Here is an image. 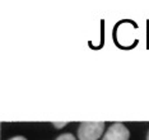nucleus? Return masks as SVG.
<instances>
[{
  "label": "nucleus",
  "instance_id": "obj_6",
  "mask_svg": "<svg viewBox=\"0 0 149 140\" xmlns=\"http://www.w3.org/2000/svg\"><path fill=\"white\" fill-rule=\"evenodd\" d=\"M147 140H149V131H148V135H147Z\"/></svg>",
  "mask_w": 149,
  "mask_h": 140
},
{
  "label": "nucleus",
  "instance_id": "obj_5",
  "mask_svg": "<svg viewBox=\"0 0 149 140\" xmlns=\"http://www.w3.org/2000/svg\"><path fill=\"white\" fill-rule=\"evenodd\" d=\"M9 140H27L26 138H23V136H14V138L9 139Z\"/></svg>",
  "mask_w": 149,
  "mask_h": 140
},
{
  "label": "nucleus",
  "instance_id": "obj_4",
  "mask_svg": "<svg viewBox=\"0 0 149 140\" xmlns=\"http://www.w3.org/2000/svg\"><path fill=\"white\" fill-rule=\"evenodd\" d=\"M54 125H55V127H57V129H61L64 125H66V122H52Z\"/></svg>",
  "mask_w": 149,
  "mask_h": 140
},
{
  "label": "nucleus",
  "instance_id": "obj_2",
  "mask_svg": "<svg viewBox=\"0 0 149 140\" xmlns=\"http://www.w3.org/2000/svg\"><path fill=\"white\" fill-rule=\"evenodd\" d=\"M130 132L126 129V126L120 122H116L106 131L102 140H129Z\"/></svg>",
  "mask_w": 149,
  "mask_h": 140
},
{
  "label": "nucleus",
  "instance_id": "obj_1",
  "mask_svg": "<svg viewBox=\"0 0 149 140\" xmlns=\"http://www.w3.org/2000/svg\"><path fill=\"white\" fill-rule=\"evenodd\" d=\"M104 130V122L103 121H84L80 122L79 129H78V136L79 140H98L100 136H102Z\"/></svg>",
  "mask_w": 149,
  "mask_h": 140
},
{
  "label": "nucleus",
  "instance_id": "obj_3",
  "mask_svg": "<svg viewBox=\"0 0 149 140\" xmlns=\"http://www.w3.org/2000/svg\"><path fill=\"white\" fill-rule=\"evenodd\" d=\"M56 140H75V138H74L72 134H63V135H60Z\"/></svg>",
  "mask_w": 149,
  "mask_h": 140
}]
</instances>
